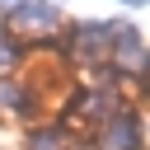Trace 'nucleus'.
Instances as JSON below:
<instances>
[{
    "label": "nucleus",
    "instance_id": "nucleus-1",
    "mask_svg": "<svg viewBox=\"0 0 150 150\" xmlns=\"http://www.w3.org/2000/svg\"><path fill=\"white\" fill-rule=\"evenodd\" d=\"M127 5H145V0H127Z\"/></svg>",
    "mask_w": 150,
    "mask_h": 150
}]
</instances>
